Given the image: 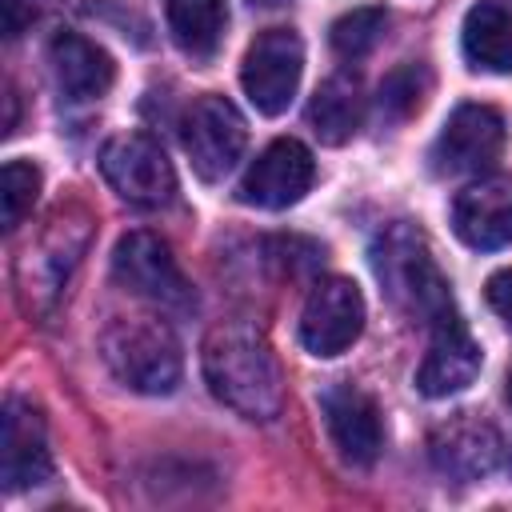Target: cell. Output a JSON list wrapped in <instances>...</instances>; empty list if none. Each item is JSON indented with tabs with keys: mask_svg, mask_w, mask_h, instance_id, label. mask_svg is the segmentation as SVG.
Returning <instances> with one entry per match:
<instances>
[{
	"mask_svg": "<svg viewBox=\"0 0 512 512\" xmlns=\"http://www.w3.org/2000/svg\"><path fill=\"white\" fill-rule=\"evenodd\" d=\"M200 368L212 396L244 420H276L284 408V376L272 344L252 324H216L204 336Z\"/></svg>",
	"mask_w": 512,
	"mask_h": 512,
	"instance_id": "1",
	"label": "cell"
},
{
	"mask_svg": "<svg viewBox=\"0 0 512 512\" xmlns=\"http://www.w3.org/2000/svg\"><path fill=\"white\" fill-rule=\"evenodd\" d=\"M372 268H376V280L384 284L388 300L400 312L424 320L428 328L440 316L456 312L452 292H448V276L440 272V264H436V256H432V248L416 224H408V220L388 224L372 244Z\"/></svg>",
	"mask_w": 512,
	"mask_h": 512,
	"instance_id": "2",
	"label": "cell"
},
{
	"mask_svg": "<svg viewBox=\"0 0 512 512\" xmlns=\"http://www.w3.org/2000/svg\"><path fill=\"white\" fill-rule=\"evenodd\" d=\"M100 356L112 376L144 396H168L180 384L184 356L172 328L156 316H120L100 336Z\"/></svg>",
	"mask_w": 512,
	"mask_h": 512,
	"instance_id": "3",
	"label": "cell"
},
{
	"mask_svg": "<svg viewBox=\"0 0 512 512\" xmlns=\"http://www.w3.org/2000/svg\"><path fill=\"white\" fill-rule=\"evenodd\" d=\"M92 236V220L84 208H60L48 216L44 232L24 244L16 260V292L24 312H48L68 284L72 268L80 264Z\"/></svg>",
	"mask_w": 512,
	"mask_h": 512,
	"instance_id": "4",
	"label": "cell"
},
{
	"mask_svg": "<svg viewBox=\"0 0 512 512\" xmlns=\"http://www.w3.org/2000/svg\"><path fill=\"white\" fill-rule=\"evenodd\" d=\"M180 144H184L192 172L204 184H216L240 164V156L248 148V128L232 100L208 92L188 104V112L180 120Z\"/></svg>",
	"mask_w": 512,
	"mask_h": 512,
	"instance_id": "5",
	"label": "cell"
},
{
	"mask_svg": "<svg viewBox=\"0 0 512 512\" xmlns=\"http://www.w3.org/2000/svg\"><path fill=\"white\" fill-rule=\"evenodd\" d=\"M112 276L128 292H136V296H144V300H152L160 308L188 312L196 304V292H192L188 276L180 272L172 248L156 232H144V228L116 240V248H112Z\"/></svg>",
	"mask_w": 512,
	"mask_h": 512,
	"instance_id": "6",
	"label": "cell"
},
{
	"mask_svg": "<svg viewBox=\"0 0 512 512\" xmlns=\"http://www.w3.org/2000/svg\"><path fill=\"white\" fill-rule=\"evenodd\" d=\"M300 72H304L300 36L292 28H264L244 52L240 84L256 112L280 116V112H288V104L300 88Z\"/></svg>",
	"mask_w": 512,
	"mask_h": 512,
	"instance_id": "7",
	"label": "cell"
},
{
	"mask_svg": "<svg viewBox=\"0 0 512 512\" xmlns=\"http://www.w3.org/2000/svg\"><path fill=\"white\" fill-rule=\"evenodd\" d=\"M104 180L136 208H164L176 196V172L164 148L144 132H120L100 148Z\"/></svg>",
	"mask_w": 512,
	"mask_h": 512,
	"instance_id": "8",
	"label": "cell"
},
{
	"mask_svg": "<svg viewBox=\"0 0 512 512\" xmlns=\"http://www.w3.org/2000/svg\"><path fill=\"white\" fill-rule=\"evenodd\" d=\"M364 332V296L348 276H324L312 284L300 312V344L312 356H340Z\"/></svg>",
	"mask_w": 512,
	"mask_h": 512,
	"instance_id": "9",
	"label": "cell"
},
{
	"mask_svg": "<svg viewBox=\"0 0 512 512\" xmlns=\"http://www.w3.org/2000/svg\"><path fill=\"white\" fill-rule=\"evenodd\" d=\"M500 148H504V116L488 104H460L444 120L428 160L432 172L440 176H472L484 172L500 156Z\"/></svg>",
	"mask_w": 512,
	"mask_h": 512,
	"instance_id": "10",
	"label": "cell"
},
{
	"mask_svg": "<svg viewBox=\"0 0 512 512\" xmlns=\"http://www.w3.org/2000/svg\"><path fill=\"white\" fill-rule=\"evenodd\" d=\"M316 180V160L312 152L292 140V136H280L272 140L244 172L236 196L240 204L248 208H268V212H280V208H292L296 200H304V192L312 188Z\"/></svg>",
	"mask_w": 512,
	"mask_h": 512,
	"instance_id": "11",
	"label": "cell"
},
{
	"mask_svg": "<svg viewBox=\"0 0 512 512\" xmlns=\"http://www.w3.org/2000/svg\"><path fill=\"white\" fill-rule=\"evenodd\" d=\"M52 476L44 416L24 396H8L0 412V480L8 492L36 488Z\"/></svg>",
	"mask_w": 512,
	"mask_h": 512,
	"instance_id": "12",
	"label": "cell"
},
{
	"mask_svg": "<svg viewBox=\"0 0 512 512\" xmlns=\"http://www.w3.org/2000/svg\"><path fill=\"white\" fill-rule=\"evenodd\" d=\"M320 408H324V424H328L336 452L352 468H368L380 460L384 420H380V408L368 392H360L356 384H328L320 396Z\"/></svg>",
	"mask_w": 512,
	"mask_h": 512,
	"instance_id": "13",
	"label": "cell"
},
{
	"mask_svg": "<svg viewBox=\"0 0 512 512\" xmlns=\"http://www.w3.org/2000/svg\"><path fill=\"white\" fill-rule=\"evenodd\" d=\"M500 452H504L500 432L488 420L472 416V412L448 416L428 436V456H432L436 472H444L452 480H464V484L468 480H484L500 464Z\"/></svg>",
	"mask_w": 512,
	"mask_h": 512,
	"instance_id": "14",
	"label": "cell"
},
{
	"mask_svg": "<svg viewBox=\"0 0 512 512\" xmlns=\"http://www.w3.org/2000/svg\"><path fill=\"white\" fill-rule=\"evenodd\" d=\"M476 376H480V344L472 340L460 312L440 316L432 324V340H428V356L416 372V388L428 400H444V396L464 392Z\"/></svg>",
	"mask_w": 512,
	"mask_h": 512,
	"instance_id": "15",
	"label": "cell"
},
{
	"mask_svg": "<svg viewBox=\"0 0 512 512\" xmlns=\"http://www.w3.org/2000/svg\"><path fill=\"white\" fill-rule=\"evenodd\" d=\"M452 232L480 252L512 244V176H484L456 192Z\"/></svg>",
	"mask_w": 512,
	"mask_h": 512,
	"instance_id": "16",
	"label": "cell"
},
{
	"mask_svg": "<svg viewBox=\"0 0 512 512\" xmlns=\"http://www.w3.org/2000/svg\"><path fill=\"white\" fill-rule=\"evenodd\" d=\"M48 64H52L56 88L72 104L100 100L116 80L112 56L100 44H92L88 36H80V32H56L52 44H48Z\"/></svg>",
	"mask_w": 512,
	"mask_h": 512,
	"instance_id": "17",
	"label": "cell"
},
{
	"mask_svg": "<svg viewBox=\"0 0 512 512\" xmlns=\"http://www.w3.org/2000/svg\"><path fill=\"white\" fill-rule=\"evenodd\" d=\"M460 44L472 68L512 76V12L500 0H480L468 8Z\"/></svg>",
	"mask_w": 512,
	"mask_h": 512,
	"instance_id": "18",
	"label": "cell"
},
{
	"mask_svg": "<svg viewBox=\"0 0 512 512\" xmlns=\"http://www.w3.org/2000/svg\"><path fill=\"white\" fill-rule=\"evenodd\" d=\"M364 120V92L356 76H328L308 100V124L320 144H344Z\"/></svg>",
	"mask_w": 512,
	"mask_h": 512,
	"instance_id": "19",
	"label": "cell"
},
{
	"mask_svg": "<svg viewBox=\"0 0 512 512\" xmlns=\"http://www.w3.org/2000/svg\"><path fill=\"white\" fill-rule=\"evenodd\" d=\"M224 0H168V32L180 52L192 60H208L224 40Z\"/></svg>",
	"mask_w": 512,
	"mask_h": 512,
	"instance_id": "20",
	"label": "cell"
},
{
	"mask_svg": "<svg viewBox=\"0 0 512 512\" xmlns=\"http://www.w3.org/2000/svg\"><path fill=\"white\" fill-rule=\"evenodd\" d=\"M384 28H388V12L384 8H352L340 20H332L328 40L344 60H360L384 40Z\"/></svg>",
	"mask_w": 512,
	"mask_h": 512,
	"instance_id": "21",
	"label": "cell"
},
{
	"mask_svg": "<svg viewBox=\"0 0 512 512\" xmlns=\"http://www.w3.org/2000/svg\"><path fill=\"white\" fill-rule=\"evenodd\" d=\"M40 196V168L28 160H8L0 172V208H4V228H20V220L32 212Z\"/></svg>",
	"mask_w": 512,
	"mask_h": 512,
	"instance_id": "22",
	"label": "cell"
},
{
	"mask_svg": "<svg viewBox=\"0 0 512 512\" xmlns=\"http://www.w3.org/2000/svg\"><path fill=\"white\" fill-rule=\"evenodd\" d=\"M424 92H428V72L420 64H400L380 84V112H388L392 120H404L424 104Z\"/></svg>",
	"mask_w": 512,
	"mask_h": 512,
	"instance_id": "23",
	"label": "cell"
},
{
	"mask_svg": "<svg viewBox=\"0 0 512 512\" xmlns=\"http://www.w3.org/2000/svg\"><path fill=\"white\" fill-rule=\"evenodd\" d=\"M484 296H488V308L512 328V268L492 272L488 284H484Z\"/></svg>",
	"mask_w": 512,
	"mask_h": 512,
	"instance_id": "24",
	"label": "cell"
},
{
	"mask_svg": "<svg viewBox=\"0 0 512 512\" xmlns=\"http://www.w3.org/2000/svg\"><path fill=\"white\" fill-rule=\"evenodd\" d=\"M4 12H8V24H4L8 36H20V32H24V20H32V8L24 12L20 0H4Z\"/></svg>",
	"mask_w": 512,
	"mask_h": 512,
	"instance_id": "25",
	"label": "cell"
},
{
	"mask_svg": "<svg viewBox=\"0 0 512 512\" xmlns=\"http://www.w3.org/2000/svg\"><path fill=\"white\" fill-rule=\"evenodd\" d=\"M248 4H260V8H276V4H284V0H248Z\"/></svg>",
	"mask_w": 512,
	"mask_h": 512,
	"instance_id": "26",
	"label": "cell"
},
{
	"mask_svg": "<svg viewBox=\"0 0 512 512\" xmlns=\"http://www.w3.org/2000/svg\"><path fill=\"white\" fill-rule=\"evenodd\" d=\"M504 384H508V400H512V368H508V380Z\"/></svg>",
	"mask_w": 512,
	"mask_h": 512,
	"instance_id": "27",
	"label": "cell"
}]
</instances>
